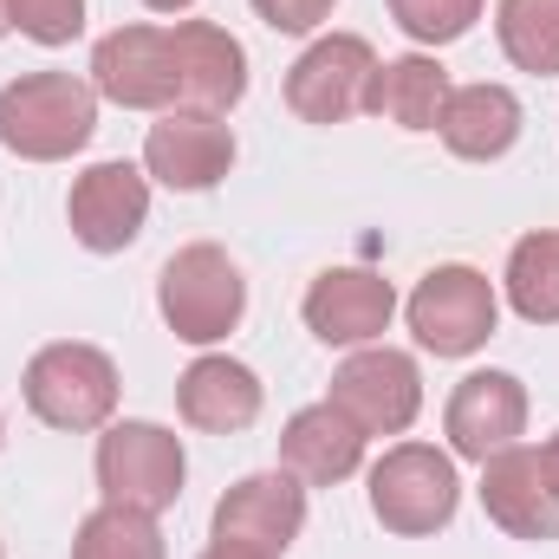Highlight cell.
<instances>
[{
	"mask_svg": "<svg viewBox=\"0 0 559 559\" xmlns=\"http://www.w3.org/2000/svg\"><path fill=\"white\" fill-rule=\"evenodd\" d=\"M98 131V92L72 72H26L0 85V150L26 163H66Z\"/></svg>",
	"mask_w": 559,
	"mask_h": 559,
	"instance_id": "obj_1",
	"label": "cell"
},
{
	"mask_svg": "<svg viewBox=\"0 0 559 559\" xmlns=\"http://www.w3.org/2000/svg\"><path fill=\"white\" fill-rule=\"evenodd\" d=\"M156 306H163V325L182 338V345H215L241 325L248 312V280L241 267L215 248V241H195L182 254L163 261L156 274Z\"/></svg>",
	"mask_w": 559,
	"mask_h": 559,
	"instance_id": "obj_2",
	"label": "cell"
},
{
	"mask_svg": "<svg viewBox=\"0 0 559 559\" xmlns=\"http://www.w3.org/2000/svg\"><path fill=\"white\" fill-rule=\"evenodd\" d=\"M26 411L46 423V429H105L118 411V365L98 352V345H39L26 358Z\"/></svg>",
	"mask_w": 559,
	"mask_h": 559,
	"instance_id": "obj_3",
	"label": "cell"
},
{
	"mask_svg": "<svg viewBox=\"0 0 559 559\" xmlns=\"http://www.w3.org/2000/svg\"><path fill=\"white\" fill-rule=\"evenodd\" d=\"M455 501H462L455 462L429 442H397L371 468V514H378L384 534H404V540L442 534L455 521Z\"/></svg>",
	"mask_w": 559,
	"mask_h": 559,
	"instance_id": "obj_4",
	"label": "cell"
},
{
	"mask_svg": "<svg viewBox=\"0 0 559 559\" xmlns=\"http://www.w3.org/2000/svg\"><path fill=\"white\" fill-rule=\"evenodd\" d=\"M182 475H189V455L163 423H111L98 436V488L111 508L163 514L182 501Z\"/></svg>",
	"mask_w": 559,
	"mask_h": 559,
	"instance_id": "obj_5",
	"label": "cell"
},
{
	"mask_svg": "<svg viewBox=\"0 0 559 559\" xmlns=\"http://www.w3.org/2000/svg\"><path fill=\"white\" fill-rule=\"evenodd\" d=\"M92 92L118 111H182L176 26H118L92 46Z\"/></svg>",
	"mask_w": 559,
	"mask_h": 559,
	"instance_id": "obj_6",
	"label": "cell"
},
{
	"mask_svg": "<svg viewBox=\"0 0 559 559\" xmlns=\"http://www.w3.org/2000/svg\"><path fill=\"white\" fill-rule=\"evenodd\" d=\"M495 319H501V299H495L488 274H475V267H429L411 293V332L436 358L481 352L495 338Z\"/></svg>",
	"mask_w": 559,
	"mask_h": 559,
	"instance_id": "obj_7",
	"label": "cell"
},
{
	"mask_svg": "<svg viewBox=\"0 0 559 559\" xmlns=\"http://www.w3.org/2000/svg\"><path fill=\"white\" fill-rule=\"evenodd\" d=\"M371 79H378V52H371L358 33L312 39V46L286 66V111L306 118V124H345V118L365 111Z\"/></svg>",
	"mask_w": 559,
	"mask_h": 559,
	"instance_id": "obj_8",
	"label": "cell"
},
{
	"mask_svg": "<svg viewBox=\"0 0 559 559\" xmlns=\"http://www.w3.org/2000/svg\"><path fill=\"white\" fill-rule=\"evenodd\" d=\"M325 404H338L365 436H404L423 411V371L411 352L365 345V352H352L332 371V397Z\"/></svg>",
	"mask_w": 559,
	"mask_h": 559,
	"instance_id": "obj_9",
	"label": "cell"
},
{
	"mask_svg": "<svg viewBox=\"0 0 559 559\" xmlns=\"http://www.w3.org/2000/svg\"><path fill=\"white\" fill-rule=\"evenodd\" d=\"M66 222H72V241L92 248V254H124L150 222V182L131 163H92L72 195H66Z\"/></svg>",
	"mask_w": 559,
	"mask_h": 559,
	"instance_id": "obj_10",
	"label": "cell"
},
{
	"mask_svg": "<svg viewBox=\"0 0 559 559\" xmlns=\"http://www.w3.org/2000/svg\"><path fill=\"white\" fill-rule=\"evenodd\" d=\"M143 169L163 189L202 195L235 169V131L222 118H209V111H163L150 124V138H143Z\"/></svg>",
	"mask_w": 559,
	"mask_h": 559,
	"instance_id": "obj_11",
	"label": "cell"
},
{
	"mask_svg": "<svg viewBox=\"0 0 559 559\" xmlns=\"http://www.w3.org/2000/svg\"><path fill=\"white\" fill-rule=\"evenodd\" d=\"M397 293L371 267H325L306 286V332L319 345H371L391 332Z\"/></svg>",
	"mask_w": 559,
	"mask_h": 559,
	"instance_id": "obj_12",
	"label": "cell"
},
{
	"mask_svg": "<svg viewBox=\"0 0 559 559\" xmlns=\"http://www.w3.org/2000/svg\"><path fill=\"white\" fill-rule=\"evenodd\" d=\"M442 423H449L455 455L488 462V455H501V449L521 442V429H527V391H521L514 371H468V378L449 391Z\"/></svg>",
	"mask_w": 559,
	"mask_h": 559,
	"instance_id": "obj_13",
	"label": "cell"
},
{
	"mask_svg": "<svg viewBox=\"0 0 559 559\" xmlns=\"http://www.w3.org/2000/svg\"><path fill=\"white\" fill-rule=\"evenodd\" d=\"M306 527V488L299 475H248L235 481L222 501H215V540H235V547H261V554H286Z\"/></svg>",
	"mask_w": 559,
	"mask_h": 559,
	"instance_id": "obj_14",
	"label": "cell"
},
{
	"mask_svg": "<svg viewBox=\"0 0 559 559\" xmlns=\"http://www.w3.org/2000/svg\"><path fill=\"white\" fill-rule=\"evenodd\" d=\"M481 508L514 540H559V495L540 468V449H501L481 462Z\"/></svg>",
	"mask_w": 559,
	"mask_h": 559,
	"instance_id": "obj_15",
	"label": "cell"
},
{
	"mask_svg": "<svg viewBox=\"0 0 559 559\" xmlns=\"http://www.w3.org/2000/svg\"><path fill=\"white\" fill-rule=\"evenodd\" d=\"M176 66H182V111H235L248 92V52L215 20H176Z\"/></svg>",
	"mask_w": 559,
	"mask_h": 559,
	"instance_id": "obj_16",
	"label": "cell"
},
{
	"mask_svg": "<svg viewBox=\"0 0 559 559\" xmlns=\"http://www.w3.org/2000/svg\"><path fill=\"white\" fill-rule=\"evenodd\" d=\"M280 462L306 488H338L365 462V429L345 417L338 404H312V411H299L280 429Z\"/></svg>",
	"mask_w": 559,
	"mask_h": 559,
	"instance_id": "obj_17",
	"label": "cell"
},
{
	"mask_svg": "<svg viewBox=\"0 0 559 559\" xmlns=\"http://www.w3.org/2000/svg\"><path fill=\"white\" fill-rule=\"evenodd\" d=\"M176 411L189 429H209V436H235L261 417V378L241 365V358H195L182 378H176Z\"/></svg>",
	"mask_w": 559,
	"mask_h": 559,
	"instance_id": "obj_18",
	"label": "cell"
},
{
	"mask_svg": "<svg viewBox=\"0 0 559 559\" xmlns=\"http://www.w3.org/2000/svg\"><path fill=\"white\" fill-rule=\"evenodd\" d=\"M442 143H449V156H462V163H495V156H508L514 138H521V98L508 92V85H449V105H442Z\"/></svg>",
	"mask_w": 559,
	"mask_h": 559,
	"instance_id": "obj_19",
	"label": "cell"
},
{
	"mask_svg": "<svg viewBox=\"0 0 559 559\" xmlns=\"http://www.w3.org/2000/svg\"><path fill=\"white\" fill-rule=\"evenodd\" d=\"M442 105H449V72L436 59H423V52L384 59L378 79H371V98H365V111L397 124V131H436Z\"/></svg>",
	"mask_w": 559,
	"mask_h": 559,
	"instance_id": "obj_20",
	"label": "cell"
},
{
	"mask_svg": "<svg viewBox=\"0 0 559 559\" xmlns=\"http://www.w3.org/2000/svg\"><path fill=\"white\" fill-rule=\"evenodd\" d=\"M508 306L527 325H559V228H534L508 254Z\"/></svg>",
	"mask_w": 559,
	"mask_h": 559,
	"instance_id": "obj_21",
	"label": "cell"
},
{
	"mask_svg": "<svg viewBox=\"0 0 559 559\" xmlns=\"http://www.w3.org/2000/svg\"><path fill=\"white\" fill-rule=\"evenodd\" d=\"M495 33H501V52L521 72L559 79V0H501Z\"/></svg>",
	"mask_w": 559,
	"mask_h": 559,
	"instance_id": "obj_22",
	"label": "cell"
},
{
	"mask_svg": "<svg viewBox=\"0 0 559 559\" xmlns=\"http://www.w3.org/2000/svg\"><path fill=\"white\" fill-rule=\"evenodd\" d=\"M72 559H169L163 554V534H156V514H138V508H98L79 521V540H72Z\"/></svg>",
	"mask_w": 559,
	"mask_h": 559,
	"instance_id": "obj_23",
	"label": "cell"
},
{
	"mask_svg": "<svg viewBox=\"0 0 559 559\" xmlns=\"http://www.w3.org/2000/svg\"><path fill=\"white\" fill-rule=\"evenodd\" d=\"M391 20L417 39V46H449L481 20V0H391Z\"/></svg>",
	"mask_w": 559,
	"mask_h": 559,
	"instance_id": "obj_24",
	"label": "cell"
},
{
	"mask_svg": "<svg viewBox=\"0 0 559 559\" xmlns=\"http://www.w3.org/2000/svg\"><path fill=\"white\" fill-rule=\"evenodd\" d=\"M7 20L39 46H72L85 26V0H7Z\"/></svg>",
	"mask_w": 559,
	"mask_h": 559,
	"instance_id": "obj_25",
	"label": "cell"
},
{
	"mask_svg": "<svg viewBox=\"0 0 559 559\" xmlns=\"http://www.w3.org/2000/svg\"><path fill=\"white\" fill-rule=\"evenodd\" d=\"M254 13L274 33H312L319 20H332V0H254Z\"/></svg>",
	"mask_w": 559,
	"mask_h": 559,
	"instance_id": "obj_26",
	"label": "cell"
},
{
	"mask_svg": "<svg viewBox=\"0 0 559 559\" xmlns=\"http://www.w3.org/2000/svg\"><path fill=\"white\" fill-rule=\"evenodd\" d=\"M202 559H274V554H261V547H235V540H215Z\"/></svg>",
	"mask_w": 559,
	"mask_h": 559,
	"instance_id": "obj_27",
	"label": "cell"
},
{
	"mask_svg": "<svg viewBox=\"0 0 559 559\" xmlns=\"http://www.w3.org/2000/svg\"><path fill=\"white\" fill-rule=\"evenodd\" d=\"M540 468H547V481H554V495H559V436H547V449H540Z\"/></svg>",
	"mask_w": 559,
	"mask_h": 559,
	"instance_id": "obj_28",
	"label": "cell"
},
{
	"mask_svg": "<svg viewBox=\"0 0 559 559\" xmlns=\"http://www.w3.org/2000/svg\"><path fill=\"white\" fill-rule=\"evenodd\" d=\"M143 7H150V13H189L195 0H143Z\"/></svg>",
	"mask_w": 559,
	"mask_h": 559,
	"instance_id": "obj_29",
	"label": "cell"
},
{
	"mask_svg": "<svg viewBox=\"0 0 559 559\" xmlns=\"http://www.w3.org/2000/svg\"><path fill=\"white\" fill-rule=\"evenodd\" d=\"M7 33H13V20H7V0H0V39H7Z\"/></svg>",
	"mask_w": 559,
	"mask_h": 559,
	"instance_id": "obj_30",
	"label": "cell"
},
{
	"mask_svg": "<svg viewBox=\"0 0 559 559\" xmlns=\"http://www.w3.org/2000/svg\"><path fill=\"white\" fill-rule=\"evenodd\" d=\"M0 559H7V554H0Z\"/></svg>",
	"mask_w": 559,
	"mask_h": 559,
	"instance_id": "obj_31",
	"label": "cell"
}]
</instances>
